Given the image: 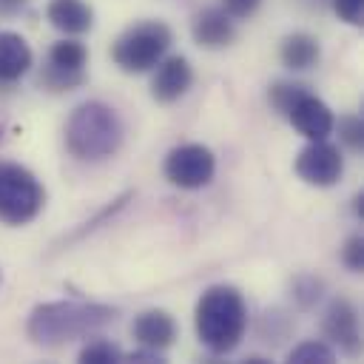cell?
I'll list each match as a JSON object with an SVG mask.
<instances>
[{
  "instance_id": "cell-25",
  "label": "cell",
  "mask_w": 364,
  "mask_h": 364,
  "mask_svg": "<svg viewBox=\"0 0 364 364\" xmlns=\"http://www.w3.org/2000/svg\"><path fill=\"white\" fill-rule=\"evenodd\" d=\"M259 6H262V0H222L219 9L230 20H247V17H253L259 11Z\"/></svg>"
},
{
  "instance_id": "cell-12",
  "label": "cell",
  "mask_w": 364,
  "mask_h": 364,
  "mask_svg": "<svg viewBox=\"0 0 364 364\" xmlns=\"http://www.w3.org/2000/svg\"><path fill=\"white\" fill-rule=\"evenodd\" d=\"M176 321L171 313L165 310H142L139 316H134L131 321V336L139 347H148V350H168L173 341H176Z\"/></svg>"
},
{
  "instance_id": "cell-10",
  "label": "cell",
  "mask_w": 364,
  "mask_h": 364,
  "mask_svg": "<svg viewBox=\"0 0 364 364\" xmlns=\"http://www.w3.org/2000/svg\"><path fill=\"white\" fill-rule=\"evenodd\" d=\"M191 85H193V68H191L188 57L171 54V57H162L156 63V71L151 80V97L159 105H171L179 97H185Z\"/></svg>"
},
{
  "instance_id": "cell-20",
  "label": "cell",
  "mask_w": 364,
  "mask_h": 364,
  "mask_svg": "<svg viewBox=\"0 0 364 364\" xmlns=\"http://www.w3.org/2000/svg\"><path fill=\"white\" fill-rule=\"evenodd\" d=\"M321 293H324V282L316 279V276H299V279L293 282V299H296V304L304 307V310H310V307L321 299Z\"/></svg>"
},
{
  "instance_id": "cell-24",
  "label": "cell",
  "mask_w": 364,
  "mask_h": 364,
  "mask_svg": "<svg viewBox=\"0 0 364 364\" xmlns=\"http://www.w3.org/2000/svg\"><path fill=\"white\" fill-rule=\"evenodd\" d=\"M333 11L347 26H361L364 23V0H333Z\"/></svg>"
},
{
  "instance_id": "cell-3",
  "label": "cell",
  "mask_w": 364,
  "mask_h": 364,
  "mask_svg": "<svg viewBox=\"0 0 364 364\" xmlns=\"http://www.w3.org/2000/svg\"><path fill=\"white\" fill-rule=\"evenodd\" d=\"M125 136L117 108L102 100L80 102L65 119V148L77 159H108L119 151Z\"/></svg>"
},
{
  "instance_id": "cell-9",
  "label": "cell",
  "mask_w": 364,
  "mask_h": 364,
  "mask_svg": "<svg viewBox=\"0 0 364 364\" xmlns=\"http://www.w3.org/2000/svg\"><path fill=\"white\" fill-rule=\"evenodd\" d=\"M284 117H287L290 125H293L301 136H307V139H327V136L333 134V122H336L330 105H327L321 97L310 94L307 88L290 102V108L284 111Z\"/></svg>"
},
{
  "instance_id": "cell-18",
  "label": "cell",
  "mask_w": 364,
  "mask_h": 364,
  "mask_svg": "<svg viewBox=\"0 0 364 364\" xmlns=\"http://www.w3.org/2000/svg\"><path fill=\"white\" fill-rule=\"evenodd\" d=\"M287 361L290 364H333L336 353L324 341H301L299 347H293L287 353Z\"/></svg>"
},
{
  "instance_id": "cell-23",
  "label": "cell",
  "mask_w": 364,
  "mask_h": 364,
  "mask_svg": "<svg viewBox=\"0 0 364 364\" xmlns=\"http://www.w3.org/2000/svg\"><path fill=\"white\" fill-rule=\"evenodd\" d=\"M341 262H344V267H347L350 273H361V270H364V239H361V233H353V236L344 242V247H341Z\"/></svg>"
},
{
  "instance_id": "cell-11",
  "label": "cell",
  "mask_w": 364,
  "mask_h": 364,
  "mask_svg": "<svg viewBox=\"0 0 364 364\" xmlns=\"http://www.w3.org/2000/svg\"><path fill=\"white\" fill-rule=\"evenodd\" d=\"M191 37H193V43L199 48L219 51V48H228L236 40V26H233V20L219 6H208V9L193 14Z\"/></svg>"
},
{
  "instance_id": "cell-4",
  "label": "cell",
  "mask_w": 364,
  "mask_h": 364,
  "mask_svg": "<svg viewBox=\"0 0 364 364\" xmlns=\"http://www.w3.org/2000/svg\"><path fill=\"white\" fill-rule=\"evenodd\" d=\"M173 31L162 20H139L111 43V60L125 74H145L168 54Z\"/></svg>"
},
{
  "instance_id": "cell-5",
  "label": "cell",
  "mask_w": 364,
  "mask_h": 364,
  "mask_svg": "<svg viewBox=\"0 0 364 364\" xmlns=\"http://www.w3.org/2000/svg\"><path fill=\"white\" fill-rule=\"evenodd\" d=\"M46 205L40 179L20 162L0 159V222L26 225Z\"/></svg>"
},
{
  "instance_id": "cell-26",
  "label": "cell",
  "mask_w": 364,
  "mask_h": 364,
  "mask_svg": "<svg viewBox=\"0 0 364 364\" xmlns=\"http://www.w3.org/2000/svg\"><path fill=\"white\" fill-rule=\"evenodd\" d=\"M28 6V0H0V17H14Z\"/></svg>"
},
{
  "instance_id": "cell-14",
  "label": "cell",
  "mask_w": 364,
  "mask_h": 364,
  "mask_svg": "<svg viewBox=\"0 0 364 364\" xmlns=\"http://www.w3.org/2000/svg\"><path fill=\"white\" fill-rule=\"evenodd\" d=\"M34 65V51L17 31L0 34V82H17Z\"/></svg>"
},
{
  "instance_id": "cell-28",
  "label": "cell",
  "mask_w": 364,
  "mask_h": 364,
  "mask_svg": "<svg viewBox=\"0 0 364 364\" xmlns=\"http://www.w3.org/2000/svg\"><path fill=\"white\" fill-rule=\"evenodd\" d=\"M0 139H3V125H0Z\"/></svg>"
},
{
  "instance_id": "cell-15",
  "label": "cell",
  "mask_w": 364,
  "mask_h": 364,
  "mask_svg": "<svg viewBox=\"0 0 364 364\" xmlns=\"http://www.w3.org/2000/svg\"><path fill=\"white\" fill-rule=\"evenodd\" d=\"M279 57L282 63L290 68V71H307L313 65H318L321 60V46L313 34L307 31H293L282 40V48H279Z\"/></svg>"
},
{
  "instance_id": "cell-1",
  "label": "cell",
  "mask_w": 364,
  "mask_h": 364,
  "mask_svg": "<svg viewBox=\"0 0 364 364\" xmlns=\"http://www.w3.org/2000/svg\"><path fill=\"white\" fill-rule=\"evenodd\" d=\"M117 310L94 301H46L28 313L26 333L40 347H63L108 327Z\"/></svg>"
},
{
  "instance_id": "cell-19",
  "label": "cell",
  "mask_w": 364,
  "mask_h": 364,
  "mask_svg": "<svg viewBox=\"0 0 364 364\" xmlns=\"http://www.w3.org/2000/svg\"><path fill=\"white\" fill-rule=\"evenodd\" d=\"M333 131H338V139L350 151H361L364 148V119L358 114H344L338 122H333Z\"/></svg>"
},
{
  "instance_id": "cell-22",
  "label": "cell",
  "mask_w": 364,
  "mask_h": 364,
  "mask_svg": "<svg viewBox=\"0 0 364 364\" xmlns=\"http://www.w3.org/2000/svg\"><path fill=\"white\" fill-rule=\"evenodd\" d=\"M301 91H304V85H299V82H276V85H270L267 100H270V105H273L279 114H284V111L290 108V102H293Z\"/></svg>"
},
{
  "instance_id": "cell-2",
  "label": "cell",
  "mask_w": 364,
  "mask_h": 364,
  "mask_svg": "<svg viewBox=\"0 0 364 364\" xmlns=\"http://www.w3.org/2000/svg\"><path fill=\"white\" fill-rule=\"evenodd\" d=\"M196 338L216 355H225L239 347L247 330V304L242 293L230 284L208 287L193 310Z\"/></svg>"
},
{
  "instance_id": "cell-13",
  "label": "cell",
  "mask_w": 364,
  "mask_h": 364,
  "mask_svg": "<svg viewBox=\"0 0 364 364\" xmlns=\"http://www.w3.org/2000/svg\"><path fill=\"white\" fill-rule=\"evenodd\" d=\"M46 20L51 23V28L63 31L65 37H77V34L91 31L94 9L85 0H48Z\"/></svg>"
},
{
  "instance_id": "cell-16",
  "label": "cell",
  "mask_w": 364,
  "mask_h": 364,
  "mask_svg": "<svg viewBox=\"0 0 364 364\" xmlns=\"http://www.w3.org/2000/svg\"><path fill=\"white\" fill-rule=\"evenodd\" d=\"M85 63H88V48L74 37H63L48 48V63L46 65H51L57 71H68V74H85L82 71Z\"/></svg>"
},
{
  "instance_id": "cell-8",
  "label": "cell",
  "mask_w": 364,
  "mask_h": 364,
  "mask_svg": "<svg viewBox=\"0 0 364 364\" xmlns=\"http://www.w3.org/2000/svg\"><path fill=\"white\" fill-rule=\"evenodd\" d=\"M321 330L327 336V341L333 347H338L347 355H355L361 350V327H358V310L350 299L336 296L330 299L324 318H321Z\"/></svg>"
},
{
  "instance_id": "cell-21",
  "label": "cell",
  "mask_w": 364,
  "mask_h": 364,
  "mask_svg": "<svg viewBox=\"0 0 364 364\" xmlns=\"http://www.w3.org/2000/svg\"><path fill=\"white\" fill-rule=\"evenodd\" d=\"M82 80H85V74L57 71V68H51V65H46V68L40 71V85H46V88H51V91H71V88H77Z\"/></svg>"
},
{
  "instance_id": "cell-27",
  "label": "cell",
  "mask_w": 364,
  "mask_h": 364,
  "mask_svg": "<svg viewBox=\"0 0 364 364\" xmlns=\"http://www.w3.org/2000/svg\"><path fill=\"white\" fill-rule=\"evenodd\" d=\"M353 210H355V216L364 222V193H355V199H353Z\"/></svg>"
},
{
  "instance_id": "cell-29",
  "label": "cell",
  "mask_w": 364,
  "mask_h": 364,
  "mask_svg": "<svg viewBox=\"0 0 364 364\" xmlns=\"http://www.w3.org/2000/svg\"><path fill=\"white\" fill-rule=\"evenodd\" d=\"M0 282H3V273H0Z\"/></svg>"
},
{
  "instance_id": "cell-7",
  "label": "cell",
  "mask_w": 364,
  "mask_h": 364,
  "mask_svg": "<svg viewBox=\"0 0 364 364\" xmlns=\"http://www.w3.org/2000/svg\"><path fill=\"white\" fill-rule=\"evenodd\" d=\"M293 168L301 182L316 188H333L344 173V154L338 151V145L327 139H310L299 151Z\"/></svg>"
},
{
  "instance_id": "cell-17",
  "label": "cell",
  "mask_w": 364,
  "mask_h": 364,
  "mask_svg": "<svg viewBox=\"0 0 364 364\" xmlns=\"http://www.w3.org/2000/svg\"><path fill=\"white\" fill-rule=\"evenodd\" d=\"M122 358H125V353L108 338H91L80 350V361L82 364H119Z\"/></svg>"
},
{
  "instance_id": "cell-6",
  "label": "cell",
  "mask_w": 364,
  "mask_h": 364,
  "mask_svg": "<svg viewBox=\"0 0 364 364\" xmlns=\"http://www.w3.org/2000/svg\"><path fill=\"white\" fill-rule=\"evenodd\" d=\"M165 179L182 191H199L205 188L216 173V156L202 142H182L168 151L165 156Z\"/></svg>"
}]
</instances>
